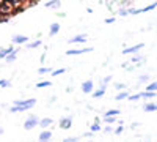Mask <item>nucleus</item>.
<instances>
[{"label": "nucleus", "instance_id": "obj_16", "mask_svg": "<svg viewBox=\"0 0 157 142\" xmlns=\"http://www.w3.org/2000/svg\"><path fill=\"white\" fill-rule=\"evenodd\" d=\"M11 51H14L13 46H8V47H5V49L0 47V60H5V57H7Z\"/></svg>", "mask_w": 157, "mask_h": 142}, {"label": "nucleus", "instance_id": "obj_25", "mask_svg": "<svg viewBox=\"0 0 157 142\" xmlns=\"http://www.w3.org/2000/svg\"><path fill=\"white\" fill-rule=\"evenodd\" d=\"M131 62H134V63H145V57H142V55H134L131 58Z\"/></svg>", "mask_w": 157, "mask_h": 142}, {"label": "nucleus", "instance_id": "obj_35", "mask_svg": "<svg viewBox=\"0 0 157 142\" xmlns=\"http://www.w3.org/2000/svg\"><path fill=\"white\" fill-rule=\"evenodd\" d=\"M110 81H112V76H107V78H104V79H102V82H101V84H102V85H107Z\"/></svg>", "mask_w": 157, "mask_h": 142}, {"label": "nucleus", "instance_id": "obj_19", "mask_svg": "<svg viewBox=\"0 0 157 142\" xmlns=\"http://www.w3.org/2000/svg\"><path fill=\"white\" fill-rule=\"evenodd\" d=\"M127 96H129V92L124 90V92H120V93L115 96V100L116 101H123V100H127Z\"/></svg>", "mask_w": 157, "mask_h": 142}, {"label": "nucleus", "instance_id": "obj_20", "mask_svg": "<svg viewBox=\"0 0 157 142\" xmlns=\"http://www.w3.org/2000/svg\"><path fill=\"white\" fill-rule=\"evenodd\" d=\"M52 85V82L50 81H39V82L36 84V89H47V87Z\"/></svg>", "mask_w": 157, "mask_h": 142}, {"label": "nucleus", "instance_id": "obj_8", "mask_svg": "<svg viewBox=\"0 0 157 142\" xmlns=\"http://www.w3.org/2000/svg\"><path fill=\"white\" fill-rule=\"evenodd\" d=\"M85 41H87V35H85V33L76 35V36H72L71 40H69V43H71V44H77V43H78V44H83Z\"/></svg>", "mask_w": 157, "mask_h": 142}, {"label": "nucleus", "instance_id": "obj_9", "mask_svg": "<svg viewBox=\"0 0 157 142\" xmlns=\"http://www.w3.org/2000/svg\"><path fill=\"white\" fill-rule=\"evenodd\" d=\"M105 92H107V85H102V84H101V87H99L96 92H94V90L91 92V96L98 100V98H102V96L105 95Z\"/></svg>", "mask_w": 157, "mask_h": 142}, {"label": "nucleus", "instance_id": "obj_31", "mask_svg": "<svg viewBox=\"0 0 157 142\" xmlns=\"http://www.w3.org/2000/svg\"><path fill=\"white\" fill-rule=\"evenodd\" d=\"M127 100L129 101H138V100H142V98H140V93H135V95H129Z\"/></svg>", "mask_w": 157, "mask_h": 142}, {"label": "nucleus", "instance_id": "obj_27", "mask_svg": "<svg viewBox=\"0 0 157 142\" xmlns=\"http://www.w3.org/2000/svg\"><path fill=\"white\" fill-rule=\"evenodd\" d=\"M10 85H11V82L8 79H0V89H8Z\"/></svg>", "mask_w": 157, "mask_h": 142}, {"label": "nucleus", "instance_id": "obj_22", "mask_svg": "<svg viewBox=\"0 0 157 142\" xmlns=\"http://www.w3.org/2000/svg\"><path fill=\"white\" fill-rule=\"evenodd\" d=\"M145 90H149V92H157V81H154V82H149L146 85V89Z\"/></svg>", "mask_w": 157, "mask_h": 142}, {"label": "nucleus", "instance_id": "obj_40", "mask_svg": "<svg viewBox=\"0 0 157 142\" xmlns=\"http://www.w3.org/2000/svg\"><path fill=\"white\" fill-rule=\"evenodd\" d=\"M54 101H57V96H52V98H49V104H50V103H54Z\"/></svg>", "mask_w": 157, "mask_h": 142}, {"label": "nucleus", "instance_id": "obj_33", "mask_svg": "<svg viewBox=\"0 0 157 142\" xmlns=\"http://www.w3.org/2000/svg\"><path fill=\"white\" fill-rule=\"evenodd\" d=\"M118 14H120V16H127L129 14V10L124 8V7H121L120 10H118Z\"/></svg>", "mask_w": 157, "mask_h": 142}, {"label": "nucleus", "instance_id": "obj_21", "mask_svg": "<svg viewBox=\"0 0 157 142\" xmlns=\"http://www.w3.org/2000/svg\"><path fill=\"white\" fill-rule=\"evenodd\" d=\"M43 44V41L41 40H36V41H33V43H27V49H36Z\"/></svg>", "mask_w": 157, "mask_h": 142}, {"label": "nucleus", "instance_id": "obj_17", "mask_svg": "<svg viewBox=\"0 0 157 142\" xmlns=\"http://www.w3.org/2000/svg\"><path fill=\"white\" fill-rule=\"evenodd\" d=\"M60 32V24L58 22H54L52 25H50V30H49V35L50 36H55Z\"/></svg>", "mask_w": 157, "mask_h": 142}, {"label": "nucleus", "instance_id": "obj_23", "mask_svg": "<svg viewBox=\"0 0 157 142\" xmlns=\"http://www.w3.org/2000/svg\"><path fill=\"white\" fill-rule=\"evenodd\" d=\"M104 122L107 125H112V123L116 122V117H113V115H104Z\"/></svg>", "mask_w": 157, "mask_h": 142}, {"label": "nucleus", "instance_id": "obj_15", "mask_svg": "<svg viewBox=\"0 0 157 142\" xmlns=\"http://www.w3.org/2000/svg\"><path fill=\"white\" fill-rule=\"evenodd\" d=\"M18 52H19V51H11L8 55L5 57V62H7V63H13L14 60L18 58Z\"/></svg>", "mask_w": 157, "mask_h": 142}, {"label": "nucleus", "instance_id": "obj_36", "mask_svg": "<svg viewBox=\"0 0 157 142\" xmlns=\"http://www.w3.org/2000/svg\"><path fill=\"white\" fill-rule=\"evenodd\" d=\"M132 3V0H123V2H121V7H124V8H127L129 7V5H131Z\"/></svg>", "mask_w": 157, "mask_h": 142}, {"label": "nucleus", "instance_id": "obj_28", "mask_svg": "<svg viewBox=\"0 0 157 142\" xmlns=\"http://www.w3.org/2000/svg\"><path fill=\"white\" fill-rule=\"evenodd\" d=\"M90 129H91L93 133H99V131H101V125H99L98 122H94L91 126H90Z\"/></svg>", "mask_w": 157, "mask_h": 142}, {"label": "nucleus", "instance_id": "obj_32", "mask_svg": "<svg viewBox=\"0 0 157 142\" xmlns=\"http://www.w3.org/2000/svg\"><path fill=\"white\" fill-rule=\"evenodd\" d=\"M65 71H66L65 68H58V70H54V71H52V76H54V78H55V76H60V74H63Z\"/></svg>", "mask_w": 157, "mask_h": 142}, {"label": "nucleus", "instance_id": "obj_10", "mask_svg": "<svg viewBox=\"0 0 157 142\" xmlns=\"http://www.w3.org/2000/svg\"><path fill=\"white\" fill-rule=\"evenodd\" d=\"M72 126V118L71 117H63L60 120V128L61 129H69Z\"/></svg>", "mask_w": 157, "mask_h": 142}, {"label": "nucleus", "instance_id": "obj_1", "mask_svg": "<svg viewBox=\"0 0 157 142\" xmlns=\"http://www.w3.org/2000/svg\"><path fill=\"white\" fill-rule=\"evenodd\" d=\"M35 104H36L35 98H29V100H18V101H14L13 106L10 107V112H13V114L25 112V111H29V109H32Z\"/></svg>", "mask_w": 157, "mask_h": 142}, {"label": "nucleus", "instance_id": "obj_41", "mask_svg": "<svg viewBox=\"0 0 157 142\" xmlns=\"http://www.w3.org/2000/svg\"><path fill=\"white\" fill-rule=\"evenodd\" d=\"M0 134H3V128H0Z\"/></svg>", "mask_w": 157, "mask_h": 142}, {"label": "nucleus", "instance_id": "obj_37", "mask_svg": "<svg viewBox=\"0 0 157 142\" xmlns=\"http://www.w3.org/2000/svg\"><path fill=\"white\" fill-rule=\"evenodd\" d=\"M104 133H107V134H109V133H113V128H112V125H107V126L104 128Z\"/></svg>", "mask_w": 157, "mask_h": 142}, {"label": "nucleus", "instance_id": "obj_12", "mask_svg": "<svg viewBox=\"0 0 157 142\" xmlns=\"http://www.w3.org/2000/svg\"><path fill=\"white\" fill-rule=\"evenodd\" d=\"M143 111L145 112H157V103H145Z\"/></svg>", "mask_w": 157, "mask_h": 142}, {"label": "nucleus", "instance_id": "obj_13", "mask_svg": "<svg viewBox=\"0 0 157 142\" xmlns=\"http://www.w3.org/2000/svg\"><path fill=\"white\" fill-rule=\"evenodd\" d=\"M52 118H49V117H44V118H41L39 120V126L41 128H50L52 126Z\"/></svg>", "mask_w": 157, "mask_h": 142}, {"label": "nucleus", "instance_id": "obj_6", "mask_svg": "<svg viewBox=\"0 0 157 142\" xmlns=\"http://www.w3.org/2000/svg\"><path fill=\"white\" fill-rule=\"evenodd\" d=\"M93 51V47H83V49H69V51H66L65 54L66 55H82V54H85V52H91Z\"/></svg>", "mask_w": 157, "mask_h": 142}, {"label": "nucleus", "instance_id": "obj_2", "mask_svg": "<svg viewBox=\"0 0 157 142\" xmlns=\"http://www.w3.org/2000/svg\"><path fill=\"white\" fill-rule=\"evenodd\" d=\"M157 8V2H154V3H151V5H148V7H145V8H127L129 10V14H140V13H148V11H153V10H156Z\"/></svg>", "mask_w": 157, "mask_h": 142}, {"label": "nucleus", "instance_id": "obj_34", "mask_svg": "<svg viewBox=\"0 0 157 142\" xmlns=\"http://www.w3.org/2000/svg\"><path fill=\"white\" fill-rule=\"evenodd\" d=\"M115 89H116V90H123V89H126V85L121 84V82H116V84H115Z\"/></svg>", "mask_w": 157, "mask_h": 142}, {"label": "nucleus", "instance_id": "obj_18", "mask_svg": "<svg viewBox=\"0 0 157 142\" xmlns=\"http://www.w3.org/2000/svg\"><path fill=\"white\" fill-rule=\"evenodd\" d=\"M60 7H61L60 0H52V2H47L46 3V8H52V10H58Z\"/></svg>", "mask_w": 157, "mask_h": 142}, {"label": "nucleus", "instance_id": "obj_5", "mask_svg": "<svg viewBox=\"0 0 157 142\" xmlns=\"http://www.w3.org/2000/svg\"><path fill=\"white\" fill-rule=\"evenodd\" d=\"M143 43H138V44H135V46H131V47H124L123 49V52L121 54H124V55H131V54H135V52H138V51H142L143 49Z\"/></svg>", "mask_w": 157, "mask_h": 142}, {"label": "nucleus", "instance_id": "obj_26", "mask_svg": "<svg viewBox=\"0 0 157 142\" xmlns=\"http://www.w3.org/2000/svg\"><path fill=\"white\" fill-rule=\"evenodd\" d=\"M104 115H113V117H116V115H120V109H109Z\"/></svg>", "mask_w": 157, "mask_h": 142}, {"label": "nucleus", "instance_id": "obj_11", "mask_svg": "<svg viewBox=\"0 0 157 142\" xmlns=\"http://www.w3.org/2000/svg\"><path fill=\"white\" fill-rule=\"evenodd\" d=\"M156 96H157V92H149V90L140 92V98H143V100H154Z\"/></svg>", "mask_w": 157, "mask_h": 142}, {"label": "nucleus", "instance_id": "obj_30", "mask_svg": "<svg viewBox=\"0 0 157 142\" xmlns=\"http://www.w3.org/2000/svg\"><path fill=\"white\" fill-rule=\"evenodd\" d=\"M113 133H115L116 136H120V134H123V133H124V126H123V125L120 123V126H118L116 129H113Z\"/></svg>", "mask_w": 157, "mask_h": 142}, {"label": "nucleus", "instance_id": "obj_24", "mask_svg": "<svg viewBox=\"0 0 157 142\" xmlns=\"http://www.w3.org/2000/svg\"><path fill=\"white\" fill-rule=\"evenodd\" d=\"M38 73L39 74H49V73H52V68L50 67H41L38 70Z\"/></svg>", "mask_w": 157, "mask_h": 142}, {"label": "nucleus", "instance_id": "obj_4", "mask_svg": "<svg viewBox=\"0 0 157 142\" xmlns=\"http://www.w3.org/2000/svg\"><path fill=\"white\" fill-rule=\"evenodd\" d=\"M80 90H82L85 95H90V93L94 90V82H93V81H90V79H88V81H83L82 85H80Z\"/></svg>", "mask_w": 157, "mask_h": 142}, {"label": "nucleus", "instance_id": "obj_3", "mask_svg": "<svg viewBox=\"0 0 157 142\" xmlns=\"http://www.w3.org/2000/svg\"><path fill=\"white\" fill-rule=\"evenodd\" d=\"M38 125H39V117H36V115H30L29 118L25 120L24 128H25V129H33V128H36Z\"/></svg>", "mask_w": 157, "mask_h": 142}, {"label": "nucleus", "instance_id": "obj_39", "mask_svg": "<svg viewBox=\"0 0 157 142\" xmlns=\"http://www.w3.org/2000/svg\"><path fill=\"white\" fill-rule=\"evenodd\" d=\"M66 142H74V141H78V138H68V139H65Z\"/></svg>", "mask_w": 157, "mask_h": 142}, {"label": "nucleus", "instance_id": "obj_38", "mask_svg": "<svg viewBox=\"0 0 157 142\" xmlns=\"http://www.w3.org/2000/svg\"><path fill=\"white\" fill-rule=\"evenodd\" d=\"M115 22V18H107L105 19V24H113Z\"/></svg>", "mask_w": 157, "mask_h": 142}, {"label": "nucleus", "instance_id": "obj_14", "mask_svg": "<svg viewBox=\"0 0 157 142\" xmlns=\"http://www.w3.org/2000/svg\"><path fill=\"white\" fill-rule=\"evenodd\" d=\"M49 139H52V131L44 129L39 133V141H49Z\"/></svg>", "mask_w": 157, "mask_h": 142}, {"label": "nucleus", "instance_id": "obj_7", "mask_svg": "<svg viewBox=\"0 0 157 142\" xmlns=\"http://www.w3.org/2000/svg\"><path fill=\"white\" fill-rule=\"evenodd\" d=\"M29 40H30V38L27 36V35H21V33L13 36V43H14V44H27Z\"/></svg>", "mask_w": 157, "mask_h": 142}, {"label": "nucleus", "instance_id": "obj_29", "mask_svg": "<svg viewBox=\"0 0 157 142\" xmlns=\"http://www.w3.org/2000/svg\"><path fill=\"white\" fill-rule=\"evenodd\" d=\"M138 82H140V84H148V82H149V76H148V74H143V76H140Z\"/></svg>", "mask_w": 157, "mask_h": 142}]
</instances>
